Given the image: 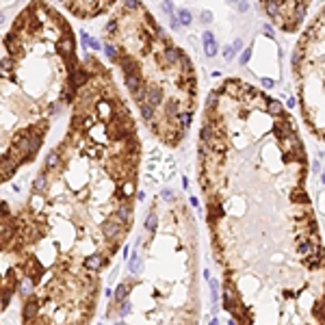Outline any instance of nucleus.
<instances>
[{
  "label": "nucleus",
  "instance_id": "nucleus-1",
  "mask_svg": "<svg viewBox=\"0 0 325 325\" xmlns=\"http://www.w3.org/2000/svg\"><path fill=\"white\" fill-rule=\"evenodd\" d=\"M308 176L306 145L277 98L241 78L208 93L199 184L232 321L325 323V245Z\"/></svg>",
  "mask_w": 325,
  "mask_h": 325
},
{
  "label": "nucleus",
  "instance_id": "nucleus-2",
  "mask_svg": "<svg viewBox=\"0 0 325 325\" xmlns=\"http://www.w3.org/2000/svg\"><path fill=\"white\" fill-rule=\"evenodd\" d=\"M104 43L137 104L156 111L152 132L167 145H178L187 130L180 117L195 113L197 78L193 61L176 46L141 0H122L104 26Z\"/></svg>",
  "mask_w": 325,
  "mask_h": 325
},
{
  "label": "nucleus",
  "instance_id": "nucleus-3",
  "mask_svg": "<svg viewBox=\"0 0 325 325\" xmlns=\"http://www.w3.org/2000/svg\"><path fill=\"white\" fill-rule=\"evenodd\" d=\"M4 52L0 76L46 111L61 102L63 91L74 85L80 63L69 22L46 0H33L13 20L4 35Z\"/></svg>",
  "mask_w": 325,
  "mask_h": 325
},
{
  "label": "nucleus",
  "instance_id": "nucleus-4",
  "mask_svg": "<svg viewBox=\"0 0 325 325\" xmlns=\"http://www.w3.org/2000/svg\"><path fill=\"white\" fill-rule=\"evenodd\" d=\"M291 69L303 124L325 141V2L297 39Z\"/></svg>",
  "mask_w": 325,
  "mask_h": 325
},
{
  "label": "nucleus",
  "instance_id": "nucleus-5",
  "mask_svg": "<svg viewBox=\"0 0 325 325\" xmlns=\"http://www.w3.org/2000/svg\"><path fill=\"white\" fill-rule=\"evenodd\" d=\"M312 0H258L260 11L282 33H297L306 22Z\"/></svg>",
  "mask_w": 325,
  "mask_h": 325
},
{
  "label": "nucleus",
  "instance_id": "nucleus-6",
  "mask_svg": "<svg viewBox=\"0 0 325 325\" xmlns=\"http://www.w3.org/2000/svg\"><path fill=\"white\" fill-rule=\"evenodd\" d=\"M59 2L78 20H93V17L111 11V7L117 0H59Z\"/></svg>",
  "mask_w": 325,
  "mask_h": 325
},
{
  "label": "nucleus",
  "instance_id": "nucleus-7",
  "mask_svg": "<svg viewBox=\"0 0 325 325\" xmlns=\"http://www.w3.org/2000/svg\"><path fill=\"white\" fill-rule=\"evenodd\" d=\"M108 262V258H104L100 252H93V254H89L87 258H82V269H87V271H93L98 273L102 267H104Z\"/></svg>",
  "mask_w": 325,
  "mask_h": 325
},
{
  "label": "nucleus",
  "instance_id": "nucleus-8",
  "mask_svg": "<svg viewBox=\"0 0 325 325\" xmlns=\"http://www.w3.org/2000/svg\"><path fill=\"white\" fill-rule=\"evenodd\" d=\"M61 165V152L59 150H52L48 156H46V163H43V171H54L57 167Z\"/></svg>",
  "mask_w": 325,
  "mask_h": 325
},
{
  "label": "nucleus",
  "instance_id": "nucleus-9",
  "mask_svg": "<svg viewBox=\"0 0 325 325\" xmlns=\"http://www.w3.org/2000/svg\"><path fill=\"white\" fill-rule=\"evenodd\" d=\"M128 295H130V286H128V282H119V284H117V288H115V293H113V297H115V303L124 301Z\"/></svg>",
  "mask_w": 325,
  "mask_h": 325
},
{
  "label": "nucleus",
  "instance_id": "nucleus-10",
  "mask_svg": "<svg viewBox=\"0 0 325 325\" xmlns=\"http://www.w3.org/2000/svg\"><path fill=\"white\" fill-rule=\"evenodd\" d=\"M215 52H217L215 41H208V43H206V54H208V57H215Z\"/></svg>",
  "mask_w": 325,
  "mask_h": 325
},
{
  "label": "nucleus",
  "instance_id": "nucleus-11",
  "mask_svg": "<svg viewBox=\"0 0 325 325\" xmlns=\"http://www.w3.org/2000/svg\"><path fill=\"white\" fill-rule=\"evenodd\" d=\"M180 22L182 24H191V15L187 11H180Z\"/></svg>",
  "mask_w": 325,
  "mask_h": 325
},
{
  "label": "nucleus",
  "instance_id": "nucleus-12",
  "mask_svg": "<svg viewBox=\"0 0 325 325\" xmlns=\"http://www.w3.org/2000/svg\"><path fill=\"white\" fill-rule=\"evenodd\" d=\"M169 24H171V28H178V26H180V20H178V17H173V15H171Z\"/></svg>",
  "mask_w": 325,
  "mask_h": 325
},
{
  "label": "nucleus",
  "instance_id": "nucleus-13",
  "mask_svg": "<svg viewBox=\"0 0 325 325\" xmlns=\"http://www.w3.org/2000/svg\"><path fill=\"white\" fill-rule=\"evenodd\" d=\"M163 9H165L167 13H169V11H171V4H169V2H163Z\"/></svg>",
  "mask_w": 325,
  "mask_h": 325
},
{
  "label": "nucleus",
  "instance_id": "nucleus-14",
  "mask_svg": "<svg viewBox=\"0 0 325 325\" xmlns=\"http://www.w3.org/2000/svg\"><path fill=\"white\" fill-rule=\"evenodd\" d=\"M230 2H234V0H230Z\"/></svg>",
  "mask_w": 325,
  "mask_h": 325
}]
</instances>
